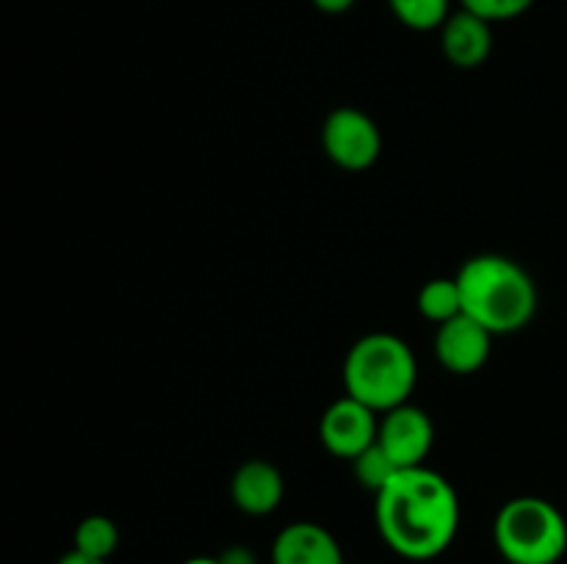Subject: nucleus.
Here are the masks:
<instances>
[{"label":"nucleus","mask_w":567,"mask_h":564,"mask_svg":"<svg viewBox=\"0 0 567 564\" xmlns=\"http://www.w3.org/2000/svg\"><path fill=\"white\" fill-rule=\"evenodd\" d=\"M377 531L393 553L410 562H430L449 551L460 531V498L437 470L404 468L377 492Z\"/></svg>","instance_id":"f257e3e1"},{"label":"nucleus","mask_w":567,"mask_h":564,"mask_svg":"<svg viewBox=\"0 0 567 564\" xmlns=\"http://www.w3.org/2000/svg\"><path fill=\"white\" fill-rule=\"evenodd\" d=\"M463 313L493 335L518 332L535 318L537 285L529 271L504 254H476L460 269Z\"/></svg>","instance_id":"f03ea898"},{"label":"nucleus","mask_w":567,"mask_h":564,"mask_svg":"<svg viewBox=\"0 0 567 564\" xmlns=\"http://www.w3.org/2000/svg\"><path fill=\"white\" fill-rule=\"evenodd\" d=\"M419 382V363L408 343L391 332H371L343 359V387L374 412H391L410 401Z\"/></svg>","instance_id":"7ed1b4c3"},{"label":"nucleus","mask_w":567,"mask_h":564,"mask_svg":"<svg viewBox=\"0 0 567 564\" xmlns=\"http://www.w3.org/2000/svg\"><path fill=\"white\" fill-rule=\"evenodd\" d=\"M493 542L507 564H557L567 553V520L546 498H513L493 520Z\"/></svg>","instance_id":"20e7f679"},{"label":"nucleus","mask_w":567,"mask_h":564,"mask_svg":"<svg viewBox=\"0 0 567 564\" xmlns=\"http://www.w3.org/2000/svg\"><path fill=\"white\" fill-rule=\"evenodd\" d=\"M321 147L327 158L347 171H363L382 153V133L377 122L360 108H336L321 127Z\"/></svg>","instance_id":"39448f33"},{"label":"nucleus","mask_w":567,"mask_h":564,"mask_svg":"<svg viewBox=\"0 0 567 564\" xmlns=\"http://www.w3.org/2000/svg\"><path fill=\"white\" fill-rule=\"evenodd\" d=\"M377 412L352 396H343L324 409L319 424V437L330 453L341 459H354L371 442H377Z\"/></svg>","instance_id":"423d86ee"},{"label":"nucleus","mask_w":567,"mask_h":564,"mask_svg":"<svg viewBox=\"0 0 567 564\" xmlns=\"http://www.w3.org/2000/svg\"><path fill=\"white\" fill-rule=\"evenodd\" d=\"M377 442L391 453L393 462L399 468H419L424 464L426 453L432 451L435 442V426H432L430 415L413 404H402V407L382 412L380 431H377Z\"/></svg>","instance_id":"0eeeda50"},{"label":"nucleus","mask_w":567,"mask_h":564,"mask_svg":"<svg viewBox=\"0 0 567 564\" xmlns=\"http://www.w3.org/2000/svg\"><path fill=\"white\" fill-rule=\"evenodd\" d=\"M493 332H487L480 321L460 313L457 318L437 326L435 357L446 370L457 376L476 374L491 359Z\"/></svg>","instance_id":"6e6552de"},{"label":"nucleus","mask_w":567,"mask_h":564,"mask_svg":"<svg viewBox=\"0 0 567 564\" xmlns=\"http://www.w3.org/2000/svg\"><path fill=\"white\" fill-rule=\"evenodd\" d=\"M271 564H347L336 536L319 523L297 520L275 536Z\"/></svg>","instance_id":"1a4fd4ad"},{"label":"nucleus","mask_w":567,"mask_h":564,"mask_svg":"<svg viewBox=\"0 0 567 564\" xmlns=\"http://www.w3.org/2000/svg\"><path fill=\"white\" fill-rule=\"evenodd\" d=\"M233 503L241 509L244 514L252 518H264L271 514L282 503L286 495V479L280 470L266 459H249L236 470L230 481Z\"/></svg>","instance_id":"9d476101"},{"label":"nucleus","mask_w":567,"mask_h":564,"mask_svg":"<svg viewBox=\"0 0 567 564\" xmlns=\"http://www.w3.org/2000/svg\"><path fill=\"white\" fill-rule=\"evenodd\" d=\"M493 22L482 20L474 11H457L441 28V48L446 59L460 70H474L487 61L493 50Z\"/></svg>","instance_id":"9b49d317"},{"label":"nucleus","mask_w":567,"mask_h":564,"mask_svg":"<svg viewBox=\"0 0 567 564\" xmlns=\"http://www.w3.org/2000/svg\"><path fill=\"white\" fill-rule=\"evenodd\" d=\"M419 313L437 326L463 313V293L457 276H437L419 291Z\"/></svg>","instance_id":"f8f14e48"},{"label":"nucleus","mask_w":567,"mask_h":564,"mask_svg":"<svg viewBox=\"0 0 567 564\" xmlns=\"http://www.w3.org/2000/svg\"><path fill=\"white\" fill-rule=\"evenodd\" d=\"M72 547L86 553V556L109 562L116 553V547H120V529L105 514H89V518H83L78 523L75 536H72Z\"/></svg>","instance_id":"ddd939ff"},{"label":"nucleus","mask_w":567,"mask_h":564,"mask_svg":"<svg viewBox=\"0 0 567 564\" xmlns=\"http://www.w3.org/2000/svg\"><path fill=\"white\" fill-rule=\"evenodd\" d=\"M352 468H354V476H358L360 484H363L369 492H374V495L380 490H385V487L391 484L393 476L402 470L396 462H393L391 453H388L380 442H371L363 453H358V457L352 459Z\"/></svg>","instance_id":"4468645a"},{"label":"nucleus","mask_w":567,"mask_h":564,"mask_svg":"<svg viewBox=\"0 0 567 564\" xmlns=\"http://www.w3.org/2000/svg\"><path fill=\"white\" fill-rule=\"evenodd\" d=\"M449 3L452 0H388L391 11L399 22H404L413 31H432L443 28L449 20Z\"/></svg>","instance_id":"2eb2a0df"},{"label":"nucleus","mask_w":567,"mask_h":564,"mask_svg":"<svg viewBox=\"0 0 567 564\" xmlns=\"http://www.w3.org/2000/svg\"><path fill=\"white\" fill-rule=\"evenodd\" d=\"M460 3H463L465 11H474L482 20L504 22L529 11L535 0H460Z\"/></svg>","instance_id":"dca6fc26"},{"label":"nucleus","mask_w":567,"mask_h":564,"mask_svg":"<svg viewBox=\"0 0 567 564\" xmlns=\"http://www.w3.org/2000/svg\"><path fill=\"white\" fill-rule=\"evenodd\" d=\"M221 564H258V556H255L252 547L247 545H230L219 553Z\"/></svg>","instance_id":"f3484780"},{"label":"nucleus","mask_w":567,"mask_h":564,"mask_svg":"<svg viewBox=\"0 0 567 564\" xmlns=\"http://www.w3.org/2000/svg\"><path fill=\"white\" fill-rule=\"evenodd\" d=\"M313 6L324 14H343L354 6V0H313Z\"/></svg>","instance_id":"a211bd4d"},{"label":"nucleus","mask_w":567,"mask_h":564,"mask_svg":"<svg viewBox=\"0 0 567 564\" xmlns=\"http://www.w3.org/2000/svg\"><path fill=\"white\" fill-rule=\"evenodd\" d=\"M55 564H109V562H103V558L86 556V553H81V551H75V547H72V551H66L64 556H61Z\"/></svg>","instance_id":"6ab92c4d"},{"label":"nucleus","mask_w":567,"mask_h":564,"mask_svg":"<svg viewBox=\"0 0 567 564\" xmlns=\"http://www.w3.org/2000/svg\"><path fill=\"white\" fill-rule=\"evenodd\" d=\"M183 564H221V562H219V556H192V558H186Z\"/></svg>","instance_id":"aec40b11"}]
</instances>
